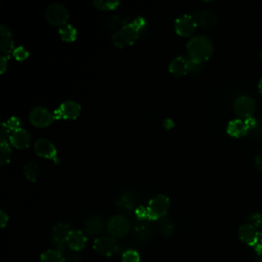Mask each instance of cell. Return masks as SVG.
<instances>
[{
    "label": "cell",
    "instance_id": "cell-42",
    "mask_svg": "<svg viewBox=\"0 0 262 262\" xmlns=\"http://www.w3.org/2000/svg\"><path fill=\"white\" fill-rule=\"evenodd\" d=\"M163 127L167 130H170L174 127V121L170 118H166L164 121H163Z\"/></svg>",
    "mask_w": 262,
    "mask_h": 262
},
{
    "label": "cell",
    "instance_id": "cell-31",
    "mask_svg": "<svg viewBox=\"0 0 262 262\" xmlns=\"http://www.w3.org/2000/svg\"><path fill=\"white\" fill-rule=\"evenodd\" d=\"M61 252L64 257V262H80V256L68 247L62 249Z\"/></svg>",
    "mask_w": 262,
    "mask_h": 262
},
{
    "label": "cell",
    "instance_id": "cell-11",
    "mask_svg": "<svg viewBox=\"0 0 262 262\" xmlns=\"http://www.w3.org/2000/svg\"><path fill=\"white\" fill-rule=\"evenodd\" d=\"M93 249L100 256L111 257L117 252L118 247L112 236H100L94 241Z\"/></svg>",
    "mask_w": 262,
    "mask_h": 262
},
{
    "label": "cell",
    "instance_id": "cell-45",
    "mask_svg": "<svg viewBox=\"0 0 262 262\" xmlns=\"http://www.w3.org/2000/svg\"><path fill=\"white\" fill-rule=\"evenodd\" d=\"M260 58H261V60H262V48H261V51H260Z\"/></svg>",
    "mask_w": 262,
    "mask_h": 262
},
{
    "label": "cell",
    "instance_id": "cell-29",
    "mask_svg": "<svg viewBox=\"0 0 262 262\" xmlns=\"http://www.w3.org/2000/svg\"><path fill=\"white\" fill-rule=\"evenodd\" d=\"M125 24H127V21H125L124 19H122L120 16L118 15H115V16H112L107 19L106 21V27L111 30H116L118 31L119 29H121ZM115 31V32H116Z\"/></svg>",
    "mask_w": 262,
    "mask_h": 262
},
{
    "label": "cell",
    "instance_id": "cell-35",
    "mask_svg": "<svg viewBox=\"0 0 262 262\" xmlns=\"http://www.w3.org/2000/svg\"><path fill=\"white\" fill-rule=\"evenodd\" d=\"M5 123L11 131H15L17 129H20V120H19L18 117H10Z\"/></svg>",
    "mask_w": 262,
    "mask_h": 262
},
{
    "label": "cell",
    "instance_id": "cell-24",
    "mask_svg": "<svg viewBox=\"0 0 262 262\" xmlns=\"http://www.w3.org/2000/svg\"><path fill=\"white\" fill-rule=\"evenodd\" d=\"M159 230H160V233L162 234L163 237H165V238L171 237L174 233V223H173V221L168 217H164V218L160 219Z\"/></svg>",
    "mask_w": 262,
    "mask_h": 262
},
{
    "label": "cell",
    "instance_id": "cell-1",
    "mask_svg": "<svg viewBox=\"0 0 262 262\" xmlns=\"http://www.w3.org/2000/svg\"><path fill=\"white\" fill-rule=\"evenodd\" d=\"M144 26L145 19L142 16H137L113 34V43L118 47H126L133 44L139 37V33Z\"/></svg>",
    "mask_w": 262,
    "mask_h": 262
},
{
    "label": "cell",
    "instance_id": "cell-37",
    "mask_svg": "<svg viewBox=\"0 0 262 262\" xmlns=\"http://www.w3.org/2000/svg\"><path fill=\"white\" fill-rule=\"evenodd\" d=\"M201 70V63L200 62H196V61H193V60H188V73H191V74H195V73H199Z\"/></svg>",
    "mask_w": 262,
    "mask_h": 262
},
{
    "label": "cell",
    "instance_id": "cell-19",
    "mask_svg": "<svg viewBox=\"0 0 262 262\" xmlns=\"http://www.w3.org/2000/svg\"><path fill=\"white\" fill-rule=\"evenodd\" d=\"M154 228L149 220H138L134 227V236L138 241H147L152 235Z\"/></svg>",
    "mask_w": 262,
    "mask_h": 262
},
{
    "label": "cell",
    "instance_id": "cell-10",
    "mask_svg": "<svg viewBox=\"0 0 262 262\" xmlns=\"http://www.w3.org/2000/svg\"><path fill=\"white\" fill-rule=\"evenodd\" d=\"M80 112H81V106L77 101L66 100L54 111L53 115L55 119L74 120L80 115Z\"/></svg>",
    "mask_w": 262,
    "mask_h": 262
},
{
    "label": "cell",
    "instance_id": "cell-17",
    "mask_svg": "<svg viewBox=\"0 0 262 262\" xmlns=\"http://www.w3.org/2000/svg\"><path fill=\"white\" fill-rule=\"evenodd\" d=\"M86 243L87 237L81 230L72 229L67 239V247L75 252H78L85 248Z\"/></svg>",
    "mask_w": 262,
    "mask_h": 262
},
{
    "label": "cell",
    "instance_id": "cell-4",
    "mask_svg": "<svg viewBox=\"0 0 262 262\" xmlns=\"http://www.w3.org/2000/svg\"><path fill=\"white\" fill-rule=\"evenodd\" d=\"M45 17L49 24L52 26H63L68 24L70 17L69 11L64 5L61 3H51L45 9Z\"/></svg>",
    "mask_w": 262,
    "mask_h": 262
},
{
    "label": "cell",
    "instance_id": "cell-16",
    "mask_svg": "<svg viewBox=\"0 0 262 262\" xmlns=\"http://www.w3.org/2000/svg\"><path fill=\"white\" fill-rule=\"evenodd\" d=\"M31 134L25 129H17L11 132L9 142L16 148H27L31 144Z\"/></svg>",
    "mask_w": 262,
    "mask_h": 262
},
{
    "label": "cell",
    "instance_id": "cell-30",
    "mask_svg": "<svg viewBox=\"0 0 262 262\" xmlns=\"http://www.w3.org/2000/svg\"><path fill=\"white\" fill-rule=\"evenodd\" d=\"M140 256L135 250H126L122 255V262H139Z\"/></svg>",
    "mask_w": 262,
    "mask_h": 262
},
{
    "label": "cell",
    "instance_id": "cell-18",
    "mask_svg": "<svg viewBox=\"0 0 262 262\" xmlns=\"http://www.w3.org/2000/svg\"><path fill=\"white\" fill-rule=\"evenodd\" d=\"M193 17L195 18L196 23L204 28H213L218 23L217 15L209 10H196L193 14Z\"/></svg>",
    "mask_w": 262,
    "mask_h": 262
},
{
    "label": "cell",
    "instance_id": "cell-22",
    "mask_svg": "<svg viewBox=\"0 0 262 262\" xmlns=\"http://www.w3.org/2000/svg\"><path fill=\"white\" fill-rule=\"evenodd\" d=\"M40 262H64V257L60 250L50 249L42 253Z\"/></svg>",
    "mask_w": 262,
    "mask_h": 262
},
{
    "label": "cell",
    "instance_id": "cell-41",
    "mask_svg": "<svg viewBox=\"0 0 262 262\" xmlns=\"http://www.w3.org/2000/svg\"><path fill=\"white\" fill-rule=\"evenodd\" d=\"M7 222H8V216H7V214H6L3 210H1V211H0V225H1V227H2V228L5 227L6 224H7Z\"/></svg>",
    "mask_w": 262,
    "mask_h": 262
},
{
    "label": "cell",
    "instance_id": "cell-8",
    "mask_svg": "<svg viewBox=\"0 0 262 262\" xmlns=\"http://www.w3.org/2000/svg\"><path fill=\"white\" fill-rule=\"evenodd\" d=\"M31 124L37 128H45L53 123L55 120L53 113L43 106L34 107L29 115Z\"/></svg>",
    "mask_w": 262,
    "mask_h": 262
},
{
    "label": "cell",
    "instance_id": "cell-28",
    "mask_svg": "<svg viewBox=\"0 0 262 262\" xmlns=\"http://www.w3.org/2000/svg\"><path fill=\"white\" fill-rule=\"evenodd\" d=\"M120 2L115 1H104V0H95L93 2V5L99 9V10H114L119 6Z\"/></svg>",
    "mask_w": 262,
    "mask_h": 262
},
{
    "label": "cell",
    "instance_id": "cell-20",
    "mask_svg": "<svg viewBox=\"0 0 262 262\" xmlns=\"http://www.w3.org/2000/svg\"><path fill=\"white\" fill-rule=\"evenodd\" d=\"M169 71L176 77L184 76L188 73V60L183 56L174 57L169 64Z\"/></svg>",
    "mask_w": 262,
    "mask_h": 262
},
{
    "label": "cell",
    "instance_id": "cell-27",
    "mask_svg": "<svg viewBox=\"0 0 262 262\" xmlns=\"http://www.w3.org/2000/svg\"><path fill=\"white\" fill-rule=\"evenodd\" d=\"M11 147L8 142H1L0 143V165L5 166L9 163L11 158Z\"/></svg>",
    "mask_w": 262,
    "mask_h": 262
},
{
    "label": "cell",
    "instance_id": "cell-7",
    "mask_svg": "<svg viewBox=\"0 0 262 262\" xmlns=\"http://www.w3.org/2000/svg\"><path fill=\"white\" fill-rule=\"evenodd\" d=\"M257 123L254 118H249V119H234L231 120L227 127L226 131L227 133L232 136V137H242L246 135L249 131H252L255 129Z\"/></svg>",
    "mask_w": 262,
    "mask_h": 262
},
{
    "label": "cell",
    "instance_id": "cell-6",
    "mask_svg": "<svg viewBox=\"0 0 262 262\" xmlns=\"http://www.w3.org/2000/svg\"><path fill=\"white\" fill-rule=\"evenodd\" d=\"M233 110L239 119L253 118L256 111V101L250 95H239L233 102Z\"/></svg>",
    "mask_w": 262,
    "mask_h": 262
},
{
    "label": "cell",
    "instance_id": "cell-43",
    "mask_svg": "<svg viewBox=\"0 0 262 262\" xmlns=\"http://www.w3.org/2000/svg\"><path fill=\"white\" fill-rule=\"evenodd\" d=\"M258 89H259V92L262 94V77H261V79L259 80V83H258Z\"/></svg>",
    "mask_w": 262,
    "mask_h": 262
},
{
    "label": "cell",
    "instance_id": "cell-36",
    "mask_svg": "<svg viewBox=\"0 0 262 262\" xmlns=\"http://www.w3.org/2000/svg\"><path fill=\"white\" fill-rule=\"evenodd\" d=\"M135 215H136L138 220H149L148 213H147V208H145V207H142V206L138 207L135 210Z\"/></svg>",
    "mask_w": 262,
    "mask_h": 262
},
{
    "label": "cell",
    "instance_id": "cell-9",
    "mask_svg": "<svg viewBox=\"0 0 262 262\" xmlns=\"http://www.w3.org/2000/svg\"><path fill=\"white\" fill-rule=\"evenodd\" d=\"M198 23L193 15L182 14L175 19L174 30L175 33L182 37H188L196 30Z\"/></svg>",
    "mask_w": 262,
    "mask_h": 262
},
{
    "label": "cell",
    "instance_id": "cell-3",
    "mask_svg": "<svg viewBox=\"0 0 262 262\" xmlns=\"http://www.w3.org/2000/svg\"><path fill=\"white\" fill-rule=\"evenodd\" d=\"M146 208L149 220L162 219L166 217V214L169 211L170 200L165 194H158L149 201Z\"/></svg>",
    "mask_w": 262,
    "mask_h": 262
},
{
    "label": "cell",
    "instance_id": "cell-12",
    "mask_svg": "<svg viewBox=\"0 0 262 262\" xmlns=\"http://www.w3.org/2000/svg\"><path fill=\"white\" fill-rule=\"evenodd\" d=\"M34 149L38 156L47 158V159H51L54 161L55 164L59 163V160L57 158L56 148L50 140H48L46 138L37 139L34 143Z\"/></svg>",
    "mask_w": 262,
    "mask_h": 262
},
{
    "label": "cell",
    "instance_id": "cell-34",
    "mask_svg": "<svg viewBox=\"0 0 262 262\" xmlns=\"http://www.w3.org/2000/svg\"><path fill=\"white\" fill-rule=\"evenodd\" d=\"M10 129L7 127L6 123L3 122L1 124V132H0V143L1 142H8L10 138Z\"/></svg>",
    "mask_w": 262,
    "mask_h": 262
},
{
    "label": "cell",
    "instance_id": "cell-38",
    "mask_svg": "<svg viewBox=\"0 0 262 262\" xmlns=\"http://www.w3.org/2000/svg\"><path fill=\"white\" fill-rule=\"evenodd\" d=\"M256 252V262H262V242H259L255 246Z\"/></svg>",
    "mask_w": 262,
    "mask_h": 262
},
{
    "label": "cell",
    "instance_id": "cell-14",
    "mask_svg": "<svg viewBox=\"0 0 262 262\" xmlns=\"http://www.w3.org/2000/svg\"><path fill=\"white\" fill-rule=\"evenodd\" d=\"M239 239L248 246H256L260 242L259 230L250 223H244L238 228Z\"/></svg>",
    "mask_w": 262,
    "mask_h": 262
},
{
    "label": "cell",
    "instance_id": "cell-32",
    "mask_svg": "<svg viewBox=\"0 0 262 262\" xmlns=\"http://www.w3.org/2000/svg\"><path fill=\"white\" fill-rule=\"evenodd\" d=\"M248 223L254 225L256 228H262V214L261 213H252L247 218Z\"/></svg>",
    "mask_w": 262,
    "mask_h": 262
},
{
    "label": "cell",
    "instance_id": "cell-15",
    "mask_svg": "<svg viewBox=\"0 0 262 262\" xmlns=\"http://www.w3.org/2000/svg\"><path fill=\"white\" fill-rule=\"evenodd\" d=\"M0 50L2 55L9 58L10 54L13 53L14 50V42L10 29L5 26H0Z\"/></svg>",
    "mask_w": 262,
    "mask_h": 262
},
{
    "label": "cell",
    "instance_id": "cell-2",
    "mask_svg": "<svg viewBox=\"0 0 262 262\" xmlns=\"http://www.w3.org/2000/svg\"><path fill=\"white\" fill-rule=\"evenodd\" d=\"M214 51L212 40L205 35L193 36L186 44V52L190 60L204 62L208 60Z\"/></svg>",
    "mask_w": 262,
    "mask_h": 262
},
{
    "label": "cell",
    "instance_id": "cell-44",
    "mask_svg": "<svg viewBox=\"0 0 262 262\" xmlns=\"http://www.w3.org/2000/svg\"><path fill=\"white\" fill-rule=\"evenodd\" d=\"M259 237H260V242H262V228L259 230Z\"/></svg>",
    "mask_w": 262,
    "mask_h": 262
},
{
    "label": "cell",
    "instance_id": "cell-25",
    "mask_svg": "<svg viewBox=\"0 0 262 262\" xmlns=\"http://www.w3.org/2000/svg\"><path fill=\"white\" fill-rule=\"evenodd\" d=\"M58 33L60 38L66 42H74L77 38V30L71 24H66L59 27Z\"/></svg>",
    "mask_w": 262,
    "mask_h": 262
},
{
    "label": "cell",
    "instance_id": "cell-33",
    "mask_svg": "<svg viewBox=\"0 0 262 262\" xmlns=\"http://www.w3.org/2000/svg\"><path fill=\"white\" fill-rule=\"evenodd\" d=\"M12 54H13V56H14V58H15L16 60L23 61V60H25V59L28 58V56H29V51H28L25 47H23V46H17L16 48H14Z\"/></svg>",
    "mask_w": 262,
    "mask_h": 262
},
{
    "label": "cell",
    "instance_id": "cell-21",
    "mask_svg": "<svg viewBox=\"0 0 262 262\" xmlns=\"http://www.w3.org/2000/svg\"><path fill=\"white\" fill-rule=\"evenodd\" d=\"M104 225H105V223H104V220L102 217L93 215L86 220L85 229H86L87 233H89L91 235H98L103 231Z\"/></svg>",
    "mask_w": 262,
    "mask_h": 262
},
{
    "label": "cell",
    "instance_id": "cell-5",
    "mask_svg": "<svg viewBox=\"0 0 262 262\" xmlns=\"http://www.w3.org/2000/svg\"><path fill=\"white\" fill-rule=\"evenodd\" d=\"M106 229L113 238H122L129 233L130 222L123 215H116L108 220Z\"/></svg>",
    "mask_w": 262,
    "mask_h": 262
},
{
    "label": "cell",
    "instance_id": "cell-40",
    "mask_svg": "<svg viewBox=\"0 0 262 262\" xmlns=\"http://www.w3.org/2000/svg\"><path fill=\"white\" fill-rule=\"evenodd\" d=\"M7 63H8V57L1 55L0 56V72H1V74H3L4 71L6 70Z\"/></svg>",
    "mask_w": 262,
    "mask_h": 262
},
{
    "label": "cell",
    "instance_id": "cell-13",
    "mask_svg": "<svg viewBox=\"0 0 262 262\" xmlns=\"http://www.w3.org/2000/svg\"><path fill=\"white\" fill-rule=\"evenodd\" d=\"M71 228L67 223H57L51 231V241L58 250H62L67 247V239L71 232Z\"/></svg>",
    "mask_w": 262,
    "mask_h": 262
},
{
    "label": "cell",
    "instance_id": "cell-39",
    "mask_svg": "<svg viewBox=\"0 0 262 262\" xmlns=\"http://www.w3.org/2000/svg\"><path fill=\"white\" fill-rule=\"evenodd\" d=\"M254 164H255V167L258 171L262 172V152L258 154L256 157H255V160H254Z\"/></svg>",
    "mask_w": 262,
    "mask_h": 262
},
{
    "label": "cell",
    "instance_id": "cell-23",
    "mask_svg": "<svg viewBox=\"0 0 262 262\" xmlns=\"http://www.w3.org/2000/svg\"><path fill=\"white\" fill-rule=\"evenodd\" d=\"M23 171H24V175L25 177L29 180V181H36L38 175H39V165L37 162L31 160V161H28L24 168H23Z\"/></svg>",
    "mask_w": 262,
    "mask_h": 262
},
{
    "label": "cell",
    "instance_id": "cell-26",
    "mask_svg": "<svg viewBox=\"0 0 262 262\" xmlns=\"http://www.w3.org/2000/svg\"><path fill=\"white\" fill-rule=\"evenodd\" d=\"M134 203H135V200L133 195L128 191L123 192L117 200L118 207L124 211H130L133 208Z\"/></svg>",
    "mask_w": 262,
    "mask_h": 262
}]
</instances>
